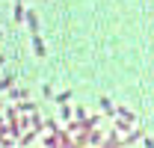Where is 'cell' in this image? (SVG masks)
Listing matches in <instances>:
<instances>
[{
    "label": "cell",
    "mask_w": 154,
    "mask_h": 148,
    "mask_svg": "<svg viewBox=\"0 0 154 148\" xmlns=\"http://www.w3.org/2000/svg\"><path fill=\"white\" fill-rule=\"evenodd\" d=\"M145 145H148V148H154V142H151V139H145Z\"/></svg>",
    "instance_id": "obj_1"
}]
</instances>
